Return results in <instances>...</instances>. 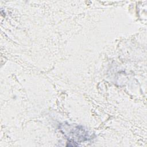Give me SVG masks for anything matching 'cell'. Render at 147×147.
Wrapping results in <instances>:
<instances>
[{
	"mask_svg": "<svg viewBox=\"0 0 147 147\" xmlns=\"http://www.w3.org/2000/svg\"><path fill=\"white\" fill-rule=\"evenodd\" d=\"M64 127L61 128L64 130L65 134L68 135L69 137L75 138H78L84 141L85 140H88V134L87 131L82 127L79 126H74V125H63Z\"/></svg>",
	"mask_w": 147,
	"mask_h": 147,
	"instance_id": "1",
	"label": "cell"
}]
</instances>
